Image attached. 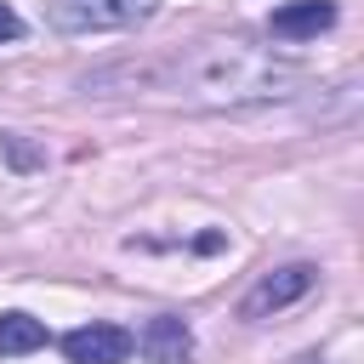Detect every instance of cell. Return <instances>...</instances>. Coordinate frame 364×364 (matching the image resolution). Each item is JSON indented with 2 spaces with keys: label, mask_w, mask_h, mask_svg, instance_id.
<instances>
[{
  "label": "cell",
  "mask_w": 364,
  "mask_h": 364,
  "mask_svg": "<svg viewBox=\"0 0 364 364\" xmlns=\"http://www.w3.org/2000/svg\"><path fill=\"white\" fill-rule=\"evenodd\" d=\"M171 91H188L199 102H262V97H284V85L296 80L284 63L250 51L245 40H205L188 57L171 63Z\"/></svg>",
  "instance_id": "cell-1"
},
{
  "label": "cell",
  "mask_w": 364,
  "mask_h": 364,
  "mask_svg": "<svg viewBox=\"0 0 364 364\" xmlns=\"http://www.w3.org/2000/svg\"><path fill=\"white\" fill-rule=\"evenodd\" d=\"M159 0H51V28L63 34H108V28H136L154 17Z\"/></svg>",
  "instance_id": "cell-2"
},
{
  "label": "cell",
  "mask_w": 364,
  "mask_h": 364,
  "mask_svg": "<svg viewBox=\"0 0 364 364\" xmlns=\"http://www.w3.org/2000/svg\"><path fill=\"white\" fill-rule=\"evenodd\" d=\"M125 353H131V336L119 324H80L63 336L68 364H125Z\"/></svg>",
  "instance_id": "cell-3"
},
{
  "label": "cell",
  "mask_w": 364,
  "mask_h": 364,
  "mask_svg": "<svg viewBox=\"0 0 364 364\" xmlns=\"http://www.w3.org/2000/svg\"><path fill=\"white\" fill-rule=\"evenodd\" d=\"M313 267L307 262H296V267H279V273H267L250 296H245V318H262V313H279V307H290L296 296H307L313 290Z\"/></svg>",
  "instance_id": "cell-4"
},
{
  "label": "cell",
  "mask_w": 364,
  "mask_h": 364,
  "mask_svg": "<svg viewBox=\"0 0 364 364\" xmlns=\"http://www.w3.org/2000/svg\"><path fill=\"white\" fill-rule=\"evenodd\" d=\"M136 347H142V358H154V364H182V358L193 353V330H188L176 313H159V318L142 324Z\"/></svg>",
  "instance_id": "cell-5"
},
{
  "label": "cell",
  "mask_w": 364,
  "mask_h": 364,
  "mask_svg": "<svg viewBox=\"0 0 364 364\" xmlns=\"http://www.w3.org/2000/svg\"><path fill=\"white\" fill-rule=\"evenodd\" d=\"M330 23H336V0H290L267 17V28L279 40H318Z\"/></svg>",
  "instance_id": "cell-6"
},
{
  "label": "cell",
  "mask_w": 364,
  "mask_h": 364,
  "mask_svg": "<svg viewBox=\"0 0 364 364\" xmlns=\"http://www.w3.org/2000/svg\"><path fill=\"white\" fill-rule=\"evenodd\" d=\"M46 347V324L34 313H0V358H23Z\"/></svg>",
  "instance_id": "cell-7"
},
{
  "label": "cell",
  "mask_w": 364,
  "mask_h": 364,
  "mask_svg": "<svg viewBox=\"0 0 364 364\" xmlns=\"http://www.w3.org/2000/svg\"><path fill=\"white\" fill-rule=\"evenodd\" d=\"M17 34H23V17L11 6H0V40H17Z\"/></svg>",
  "instance_id": "cell-8"
}]
</instances>
